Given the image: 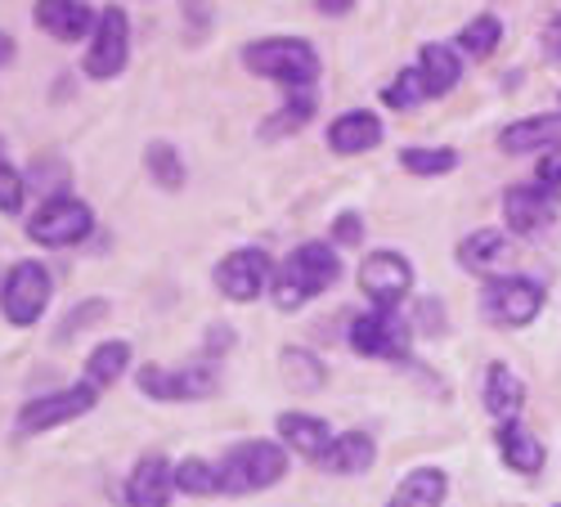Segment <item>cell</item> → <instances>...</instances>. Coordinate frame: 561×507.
Instances as JSON below:
<instances>
[{"mask_svg": "<svg viewBox=\"0 0 561 507\" xmlns=\"http://www.w3.org/2000/svg\"><path fill=\"white\" fill-rule=\"evenodd\" d=\"M342 279V261L329 243H301L274 274V306L278 310H301L319 292H329Z\"/></svg>", "mask_w": 561, "mask_h": 507, "instance_id": "6da1fadb", "label": "cell"}, {"mask_svg": "<svg viewBox=\"0 0 561 507\" xmlns=\"http://www.w3.org/2000/svg\"><path fill=\"white\" fill-rule=\"evenodd\" d=\"M243 64H248V72L278 81L284 90H314V81H319V55L301 36H265V41L248 45Z\"/></svg>", "mask_w": 561, "mask_h": 507, "instance_id": "7a4b0ae2", "label": "cell"}, {"mask_svg": "<svg viewBox=\"0 0 561 507\" xmlns=\"http://www.w3.org/2000/svg\"><path fill=\"white\" fill-rule=\"evenodd\" d=\"M216 468H220V494H256L288 476V453L274 440H243Z\"/></svg>", "mask_w": 561, "mask_h": 507, "instance_id": "3957f363", "label": "cell"}, {"mask_svg": "<svg viewBox=\"0 0 561 507\" xmlns=\"http://www.w3.org/2000/svg\"><path fill=\"white\" fill-rule=\"evenodd\" d=\"M481 310H485L490 324H499V329H526V324H535V314L543 310V288L535 279H522V274H503V279L485 284Z\"/></svg>", "mask_w": 561, "mask_h": 507, "instance_id": "277c9868", "label": "cell"}, {"mask_svg": "<svg viewBox=\"0 0 561 507\" xmlns=\"http://www.w3.org/2000/svg\"><path fill=\"white\" fill-rule=\"evenodd\" d=\"M50 269H45L41 261H19L10 269L5 288H0V310H5V319L14 329H32L36 319L45 314V306H50Z\"/></svg>", "mask_w": 561, "mask_h": 507, "instance_id": "5b68a950", "label": "cell"}, {"mask_svg": "<svg viewBox=\"0 0 561 507\" xmlns=\"http://www.w3.org/2000/svg\"><path fill=\"white\" fill-rule=\"evenodd\" d=\"M100 400V387H90V382H77L68 391H50V395H36L19 408V423L14 431L19 436H41V431H55L72 418H81V413H90Z\"/></svg>", "mask_w": 561, "mask_h": 507, "instance_id": "8992f818", "label": "cell"}, {"mask_svg": "<svg viewBox=\"0 0 561 507\" xmlns=\"http://www.w3.org/2000/svg\"><path fill=\"white\" fill-rule=\"evenodd\" d=\"M90 224H95V216H90V207L81 198H50L32 220H27V239L41 243V247H72L90 234Z\"/></svg>", "mask_w": 561, "mask_h": 507, "instance_id": "52a82bcc", "label": "cell"}, {"mask_svg": "<svg viewBox=\"0 0 561 507\" xmlns=\"http://www.w3.org/2000/svg\"><path fill=\"white\" fill-rule=\"evenodd\" d=\"M139 391H145L149 400H180V404H190V400H203L216 391V368L211 364H184V368H162V364H145L139 368Z\"/></svg>", "mask_w": 561, "mask_h": 507, "instance_id": "ba28073f", "label": "cell"}, {"mask_svg": "<svg viewBox=\"0 0 561 507\" xmlns=\"http://www.w3.org/2000/svg\"><path fill=\"white\" fill-rule=\"evenodd\" d=\"M557 216H561V203H557V189H548V184H512L503 194V220L522 239H535L543 229H552Z\"/></svg>", "mask_w": 561, "mask_h": 507, "instance_id": "9c48e42d", "label": "cell"}, {"mask_svg": "<svg viewBox=\"0 0 561 507\" xmlns=\"http://www.w3.org/2000/svg\"><path fill=\"white\" fill-rule=\"evenodd\" d=\"M90 36L95 41H90V50H85V72L95 81H113L130 59V23H126V14L117 5H108L95 19V32Z\"/></svg>", "mask_w": 561, "mask_h": 507, "instance_id": "30bf717a", "label": "cell"}, {"mask_svg": "<svg viewBox=\"0 0 561 507\" xmlns=\"http://www.w3.org/2000/svg\"><path fill=\"white\" fill-rule=\"evenodd\" d=\"M359 288L368 292L373 306L396 310L409 297V288H413V265L400 252H373L359 265Z\"/></svg>", "mask_w": 561, "mask_h": 507, "instance_id": "8fae6325", "label": "cell"}, {"mask_svg": "<svg viewBox=\"0 0 561 507\" xmlns=\"http://www.w3.org/2000/svg\"><path fill=\"white\" fill-rule=\"evenodd\" d=\"M351 346L373 359H409V329L391 310H368L351 324Z\"/></svg>", "mask_w": 561, "mask_h": 507, "instance_id": "7c38bea8", "label": "cell"}, {"mask_svg": "<svg viewBox=\"0 0 561 507\" xmlns=\"http://www.w3.org/2000/svg\"><path fill=\"white\" fill-rule=\"evenodd\" d=\"M270 284V256L261 247H239L216 265V288L229 301H256Z\"/></svg>", "mask_w": 561, "mask_h": 507, "instance_id": "4fadbf2b", "label": "cell"}, {"mask_svg": "<svg viewBox=\"0 0 561 507\" xmlns=\"http://www.w3.org/2000/svg\"><path fill=\"white\" fill-rule=\"evenodd\" d=\"M458 261L462 269L481 274V279H503L512 261H517V252H512V239L499 234V229H477V234H467L458 243Z\"/></svg>", "mask_w": 561, "mask_h": 507, "instance_id": "5bb4252c", "label": "cell"}, {"mask_svg": "<svg viewBox=\"0 0 561 507\" xmlns=\"http://www.w3.org/2000/svg\"><path fill=\"white\" fill-rule=\"evenodd\" d=\"M171 489H175V468L167 463V458L149 453V458H139L130 481H126V503L130 507H167Z\"/></svg>", "mask_w": 561, "mask_h": 507, "instance_id": "9a60e30c", "label": "cell"}, {"mask_svg": "<svg viewBox=\"0 0 561 507\" xmlns=\"http://www.w3.org/2000/svg\"><path fill=\"white\" fill-rule=\"evenodd\" d=\"M373 458H378V445H373V436L346 431V436H333L329 449H323L314 463L329 472V476H359V472L373 468Z\"/></svg>", "mask_w": 561, "mask_h": 507, "instance_id": "2e32d148", "label": "cell"}, {"mask_svg": "<svg viewBox=\"0 0 561 507\" xmlns=\"http://www.w3.org/2000/svg\"><path fill=\"white\" fill-rule=\"evenodd\" d=\"M95 19L100 14H90L85 0H36V23L55 41H81L85 32H95Z\"/></svg>", "mask_w": 561, "mask_h": 507, "instance_id": "e0dca14e", "label": "cell"}, {"mask_svg": "<svg viewBox=\"0 0 561 507\" xmlns=\"http://www.w3.org/2000/svg\"><path fill=\"white\" fill-rule=\"evenodd\" d=\"M378 145H382V122H378V113L355 108V113H342V117L329 126V149L342 153V158L368 153V149H378Z\"/></svg>", "mask_w": 561, "mask_h": 507, "instance_id": "ac0fdd59", "label": "cell"}, {"mask_svg": "<svg viewBox=\"0 0 561 507\" xmlns=\"http://www.w3.org/2000/svg\"><path fill=\"white\" fill-rule=\"evenodd\" d=\"M561 145V113L526 117L499 130V149L503 153H535V149H557Z\"/></svg>", "mask_w": 561, "mask_h": 507, "instance_id": "d6986e66", "label": "cell"}, {"mask_svg": "<svg viewBox=\"0 0 561 507\" xmlns=\"http://www.w3.org/2000/svg\"><path fill=\"white\" fill-rule=\"evenodd\" d=\"M522 404H526V382L512 373L507 364H490V373H485V408L494 413L499 423H517Z\"/></svg>", "mask_w": 561, "mask_h": 507, "instance_id": "ffe728a7", "label": "cell"}, {"mask_svg": "<svg viewBox=\"0 0 561 507\" xmlns=\"http://www.w3.org/2000/svg\"><path fill=\"white\" fill-rule=\"evenodd\" d=\"M499 453H503V463H507L512 472H522V476H535V472L543 468V458H548L543 440L530 436L522 423H503V427H499Z\"/></svg>", "mask_w": 561, "mask_h": 507, "instance_id": "44dd1931", "label": "cell"}, {"mask_svg": "<svg viewBox=\"0 0 561 507\" xmlns=\"http://www.w3.org/2000/svg\"><path fill=\"white\" fill-rule=\"evenodd\" d=\"M274 427H278V436H284V445H293L297 453H306L310 463H314V458L329 449V440H333L329 423L314 418V413H278Z\"/></svg>", "mask_w": 561, "mask_h": 507, "instance_id": "7402d4cb", "label": "cell"}, {"mask_svg": "<svg viewBox=\"0 0 561 507\" xmlns=\"http://www.w3.org/2000/svg\"><path fill=\"white\" fill-rule=\"evenodd\" d=\"M449 481L440 468H417L400 481V489L387 498V507H445Z\"/></svg>", "mask_w": 561, "mask_h": 507, "instance_id": "603a6c76", "label": "cell"}, {"mask_svg": "<svg viewBox=\"0 0 561 507\" xmlns=\"http://www.w3.org/2000/svg\"><path fill=\"white\" fill-rule=\"evenodd\" d=\"M417 72H423V81H427V95L436 100V95H449V90L458 85L462 59H458L454 45H423V55H417Z\"/></svg>", "mask_w": 561, "mask_h": 507, "instance_id": "cb8c5ba5", "label": "cell"}, {"mask_svg": "<svg viewBox=\"0 0 561 507\" xmlns=\"http://www.w3.org/2000/svg\"><path fill=\"white\" fill-rule=\"evenodd\" d=\"M126 364H130V346L126 342H104V346H95V355H90V364H85V382L90 387H113L126 373Z\"/></svg>", "mask_w": 561, "mask_h": 507, "instance_id": "d4e9b609", "label": "cell"}, {"mask_svg": "<svg viewBox=\"0 0 561 507\" xmlns=\"http://www.w3.org/2000/svg\"><path fill=\"white\" fill-rule=\"evenodd\" d=\"M499 41H503V23L494 14H481V19H472L458 32V50L472 55V59H490L499 50Z\"/></svg>", "mask_w": 561, "mask_h": 507, "instance_id": "484cf974", "label": "cell"}, {"mask_svg": "<svg viewBox=\"0 0 561 507\" xmlns=\"http://www.w3.org/2000/svg\"><path fill=\"white\" fill-rule=\"evenodd\" d=\"M423 100H432V95H427V81H423V72H417V68L396 72V77H391V85L382 90V104H387V108H396V113L417 108Z\"/></svg>", "mask_w": 561, "mask_h": 507, "instance_id": "4316f807", "label": "cell"}, {"mask_svg": "<svg viewBox=\"0 0 561 507\" xmlns=\"http://www.w3.org/2000/svg\"><path fill=\"white\" fill-rule=\"evenodd\" d=\"M310 113H314V90H293V100L278 108V117H270L265 122V140H274V135H293L297 126H306L310 122Z\"/></svg>", "mask_w": 561, "mask_h": 507, "instance_id": "83f0119b", "label": "cell"}, {"mask_svg": "<svg viewBox=\"0 0 561 507\" xmlns=\"http://www.w3.org/2000/svg\"><path fill=\"white\" fill-rule=\"evenodd\" d=\"M175 489H184V494H220V468L203 463V458H184V463H175Z\"/></svg>", "mask_w": 561, "mask_h": 507, "instance_id": "f1b7e54d", "label": "cell"}, {"mask_svg": "<svg viewBox=\"0 0 561 507\" xmlns=\"http://www.w3.org/2000/svg\"><path fill=\"white\" fill-rule=\"evenodd\" d=\"M400 166L409 175H449L458 166V153L454 149H404Z\"/></svg>", "mask_w": 561, "mask_h": 507, "instance_id": "f546056e", "label": "cell"}, {"mask_svg": "<svg viewBox=\"0 0 561 507\" xmlns=\"http://www.w3.org/2000/svg\"><path fill=\"white\" fill-rule=\"evenodd\" d=\"M284 373H288V382L297 387V391H314V387H323V364L310 355V350H284Z\"/></svg>", "mask_w": 561, "mask_h": 507, "instance_id": "4dcf8cb0", "label": "cell"}, {"mask_svg": "<svg viewBox=\"0 0 561 507\" xmlns=\"http://www.w3.org/2000/svg\"><path fill=\"white\" fill-rule=\"evenodd\" d=\"M149 171L162 189H180V180H184V162L171 145H149Z\"/></svg>", "mask_w": 561, "mask_h": 507, "instance_id": "1f68e13d", "label": "cell"}, {"mask_svg": "<svg viewBox=\"0 0 561 507\" xmlns=\"http://www.w3.org/2000/svg\"><path fill=\"white\" fill-rule=\"evenodd\" d=\"M23 194H27V184L19 180V171H10L5 162H0V211L5 216L23 211Z\"/></svg>", "mask_w": 561, "mask_h": 507, "instance_id": "d6a6232c", "label": "cell"}, {"mask_svg": "<svg viewBox=\"0 0 561 507\" xmlns=\"http://www.w3.org/2000/svg\"><path fill=\"white\" fill-rule=\"evenodd\" d=\"M539 184H548V189H561V145L539 158Z\"/></svg>", "mask_w": 561, "mask_h": 507, "instance_id": "836d02e7", "label": "cell"}, {"mask_svg": "<svg viewBox=\"0 0 561 507\" xmlns=\"http://www.w3.org/2000/svg\"><path fill=\"white\" fill-rule=\"evenodd\" d=\"M333 234H337V243H359L364 239V224H359V216H337V224H333Z\"/></svg>", "mask_w": 561, "mask_h": 507, "instance_id": "e575fe53", "label": "cell"}, {"mask_svg": "<svg viewBox=\"0 0 561 507\" xmlns=\"http://www.w3.org/2000/svg\"><path fill=\"white\" fill-rule=\"evenodd\" d=\"M543 45H548V55H552V59H561V14L548 23V32H543Z\"/></svg>", "mask_w": 561, "mask_h": 507, "instance_id": "d590c367", "label": "cell"}, {"mask_svg": "<svg viewBox=\"0 0 561 507\" xmlns=\"http://www.w3.org/2000/svg\"><path fill=\"white\" fill-rule=\"evenodd\" d=\"M10 64H14V36L0 32V68H10Z\"/></svg>", "mask_w": 561, "mask_h": 507, "instance_id": "8d00e7d4", "label": "cell"}, {"mask_svg": "<svg viewBox=\"0 0 561 507\" xmlns=\"http://www.w3.org/2000/svg\"><path fill=\"white\" fill-rule=\"evenodd\" d=\"M314 5H319L323 14H346V10L355 5V0H314Z\"/></svg>", "mask_w": 561, "mask_h": 507, "instance_id": "74e56055", "label": "cell"}, {"mask_svg": "<svg viewBox=\"0 0 561 507\" xmlns=\"http://www.w3.org/2000/svg\"><path fill=\"white\" fill-rule=\"evenodd\" d=\"M557 507H561V503H557Z\"/></svg>", "mask_w": 561, "mask_h": 507, "instance_id": "f35d334b", "label": "cell"}]
</instances>
